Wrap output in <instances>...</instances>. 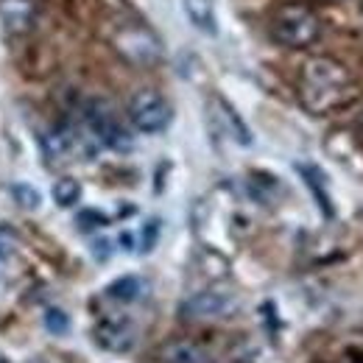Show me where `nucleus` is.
I'll use <instances>...</instances> for the list:
<instances>
[{
    "mask_svg": "<svg viewBox=\"0 0 363 363\" xmlns=\"http://www.w3.org/2000/svg\"><path fill=\"white\" fill-rule=\"evenodd\" d=\"M11 196H14V201H17L23 210H37L40 201H43L40 190H34L31 184H11Z\"/></svg>",
    "mask_w": 363,
    "mask_h": 363,
    "instance_id": "obj_16",
    "label": "nucleus"
},
{
    "mask_svg": "<svg viewBox=\"0 0 363 363\" xmlns=\"http://www.w3.org/2000/svg\"><path fill=\"white\" fill-rule=\"evenodd\" d=\"M121 246H123L126 252H132V249H135V235H129V232H123V235H121Z\"/></svg>",
    "mask_w": 363,
    "mask_h": 363,
    "instance_id": "obj_22",
    "label": "nucleus"
},
{
    "mask_svg": "<svg viewBox=\"0 0 363 363\" xmlns=\"http://www.w3.org/2000/svg\"><path fill=\"white\" fill-rule=\"evenodd\" d=\"M238 311V299L224 291H199L182 302L179 313L187 321H210V318H227Z\"/></svg>",
    "mask_w": 363,
    "mask_h": 363,
    "instance_id": "obj_7",
    "label": "nucleus"
},
{
    "mask_svg": "<svg viewBox=\"0 0 363 363\" xmlns=\"http://www.w3.org/2000/svg\"><path fill=\"white\" fill-rule=\"evenodd\" d=\"M143 291H145L143 279L129 274V277L115 279V282L106 288V296H109V299H115V302H137V299L143 296Z\"/></svg>",
    "mask_w": 363,
    "mask_h": 363,
    "instance_id": "obj_14",
    "label": "nucleus"
},
{
    "mask_svg": "<svg viewBox=\"0 0 363 363\" xmlns=\"http://www.w3.org/2000/svg\"><path fill=\"white\" fill-rule=\"evenodd\" d=\"M82 123L90 129V135L98 140V145H106L112 151H129L135 140L129 135L126 123L121 121L118 109L106 98H87L82 106Z\"/></svg>",
    "mask_w": 363,
    "mask_h": 363,
    "instance_id": "obj_4",
    "label": "nucleus"
},
{
    "mask_svg": "<svg viewBox=\"0 0 363 363\" xmlns=\"http://www.w3.org/2000/svg\"><path fill=\"white\" fill-rule=\"evenodd\" d=\"M157 238H160V221L154 218V221H148V224L143 227V243H140V252H151V249L157 246Z\"/></svg>",
    "mask_w": 363,
    "mask_h": 363,
    "instance_id": "obj_20",
    "label": "nucleus"
},
{
    "mask_svg": "<svg viewBox=\"0 0 363 363\" xmlns=\"http://www.w3.org/2000/svg\"><path fill=\"white\" fill-rule=\"evenodd\" d=\"M355 95V84L350 70L330 59V56H313L305 62L299 76V98L308 112L324 115L338 106H344Z\"/></svg>",
    "mask_w": 363,
    "mask_h": 363,
    "instance_id": "obj_1",
    "label": "nucleus"
},
{
    "mask_svg": "<svg viewBox=\"0 0 363 363\" xmlns=\"http://www.w3.org/2000/svg\"><path fill=\"white\" fill-rule=\"evenodd\" d=\"M37 23V3L34 0H0V26L11 37H23Z\"/></svg>",
    "mask_w": 363,
    "mask_h": 363,
    "instance_id": "obj_9",
    "label": "nucleus"
},
{
    "mask_svg": "<svg viewBox=\"0 0 363 363\" xmlns=\"http://www.w3.org/2000/svg\"><path fill=\"white\" fill-rule=\"evenodd\" d=\"M17 246H20V238L9 227H0V260H11L17 255Z\"/></svg>",
    "mask_w": 363,
    "mask_h": 363,
    "instance_id": "obj_19",
    "label": "nucleus"
},
{
    "mask_svg": "<svg viewBox=\"0 0 363 363\" xmlns=\"http://www.w3.org/2000/svg\"><path fill=\"white\" fill-rule=\"evenodd\" d=\"M160 361L162 363H216L213 355H210L204 347H199V344H193V341H171V344H165V347L160 350Z\"/></svg>",
    "mask_w": 363,
    "mask_h": 363,
    "instance_id": "obj_10",
    "label": "nucleus"
},
{
    "mask_svg": "<svg viewBox=\"0 0 363 363\" xmlns=\"http://www.w3.org/2000/svg\"><path fill=\"white\" fill-rule=\"evenodd\" d=\"M182 6H184L187 20L193 23V28H199V31H204V34H216V31H218L213 0H182Z\"/></svg>",
    "mask_w": 363,
    "mask_h": 363,
    "instance_id": "obj_12",
    "label": "nucleus"
},
{
    "mask_svg": "<svg viewBox=\"0 0 363 363\" xmlns=\"http://www.w3.org/2000/svg\"><path fill=\"white\" fill-rule=\"evenodd\" d=\"M216 104H218V112H216V115L224 121V129L232 135V140H238L240 145H249V143H252V135H249V126L240 121V115L229 106L224 98H216Z\"/></svg>",
    "mask_w": 363,
    "mask_h": 363,
    "instance_id": "obj_13",
    "label": "nucleus"
},
{
    "mask_svg": "<svg viewBox=\"0 0 363 363\" xmlns=\"http://www.w3.org/2000/svg\"><path fill=\"white\" fill-rule=\"evenodd\" d=\"M296 168H299L302 179L308 184V190L313 193V199H316L318 210L324 213V218H333V216H335V207H333V199H330V193H327V187H324L321 171H318L316 165H296Z\"/></svg>",
    "mask_w": 363,
    "mask_h": 363,
    "instance_id": "obj_11",
    "label": "nucleus"
},
{
    "mask_svg": "<svg viewBox=\"0 0 363 363\" xmlns=\"http://www.w3.org/2000/svg\"><path fill=\"white\" fill-rule=\"evenodd\" d=\"M115 50L137 67H154L162 59V43L160 37L145 26H123L112 37Z\"/></svg>",
    "mask_w": 363,
    "mask_h": 363,
    "instance_id": "obj_5",
    "label": "nucleus"
},
{
    "mask_svg": "<svg viewBox=\"0 0 363 363\" xmlns=\"http://www.w3.org/2000/svg\"><path fill=\"white\" fill-rule=\"evenodd\" d=\"M109 224V218L104 216V213H98V210H82L79 216H76V227L82 229V232H92V229H101Z\"/></svg>",
    "mask_w": 363,
    "mask_h": 363,
    "instance_id": "obj_18",
    "label": "nucleus"
},
{
    "mask_svg": "<svg viewBox=\"0 0 363 363\" xmlns=\"http://www.w3.org/2000/svg\"><path fill=\"white\" fill-rule=\"evenodd\" d=\"M272 37L282 48H311L321 37V20L305 3H285L272 17Z\"/></svg>",
    "mask_w": 363,
    "mask_h": 363,
    "instance_id": "obj_3",
    "label": "nucleus"
},
{
    "mask_svg": "<svg viewBox=\"0 0 363 363\" xmlns=\"http://www.w3.org/2000/svg\"><path fill=\"white\" fill-rule=\"evenodd\" d=\"M53 201L59 207H73L79 199H82V184L73 179V177H62V179L53 182Z\"/></svg>",
    "mask_w": 363,
    "mask_h": 363,
    "instance_id": "obj_15",
    "label": "nucleus"
},
{
    "mask_svg": "<svg viewBox=\"0 0 363 363\" xmlns=\"http://www.w3.org/2000/svg\"><path fill=\"white\" fill-rule=\"evenodd\" d=\"M98 148L101 145L90 135V129L84 123H76V121L56 123L53 129H48L43 135V151H45L50 165H67L76 160H95Z\"/></svg>",
    "mask_w": 363,
    "mask_h": 363,
    "instance_id": "obj_2",
    "label": "nucleus"
},
{
    "mask_svg": "<svg viewBox=\"0 0 363 363\" xmlns=\"http://www.w3.org/2000/svg\"><path fill=\"white\" fill-rule=\"evenodd\" d=\"M92 257L101 260V263H106V260L112 257V240H106V238L95 240V243H92Z\"/></svg>",
    "mask_w": 363,
    "mask_h": 363,
    "instance_id": "obj_21",
    "label": "nucleus"
},
{
    "mask_svg": "<svg viewBox=\"0 0 363 363\" xmlns=\"http://www.w3.org/2000/svg\"><path fill=\"white\" fill-rule=\"evenodd\" d=\"M126 115H129V121H132V126L137 132L160 135V132H165L171 126L174 109L165 101V95H160L157 90H140L132 95V101L126 106Z\"/></svg>",
    "mask_w": 363,
    "mask_h": 363,
    "instance_id": "obj_6",
    "label": "nucleus"
},
{
    "mask_svg": "<svg viewBox=\"0 0 363 363\" xmlns=\"http://www.w3.org/2000/svg\"><path fill=\"white\" fill-rule=\"evenodd\" d=\"M92 341L104 350V352H115V355H126L137 347V330L132 321L126 318H104L95 324L92 330Z\"/></svg>",
    "mask_w": 363,
    "mask_h": 363,
    "instance_id": "obj_8",
    "label": "nucleus"
},
{
    "mask_svg": "<svg viewBox=\"0 0 363 363\" xmlns=\"http://www.w3.org/2000/svg\"><path fill=\"white\" fill-rule=\"evenodd\" d=\"M45 330L53 335H67L70 333V316L59 308H50L45 313Z\"/></svg>",
    "mask_w": 363,
    "mask_h": 363,
    "instance_id": "obj_17",
    "label": "nucleus"
}]
</instances>
